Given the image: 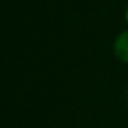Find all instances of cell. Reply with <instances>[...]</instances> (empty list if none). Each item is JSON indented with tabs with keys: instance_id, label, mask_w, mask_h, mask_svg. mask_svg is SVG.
I'll return each instance as SVG.
<instances>
[{
	"instance_id": "3957f363",
	"label": "cell",
	"mask_w": 128,
	"mask_h": 128,
	"mask_svg": "<svg viewBox=\"0 0 128 128\" xmlns=\"http://www.w3.org/2000/svg\"><path fill=\"white\" fill-rule=\"evenodd\" d=\"M127 103H128V88H127Z\"/></svg>"
},
{
	"instance_id": "6da1fadb",
	"label": "cell",
	"mask_w": 128,
	"mask_h": 128,
	"mask_svg": "<svg viewBox=\"0 0 128 128\" xmlns=\"http://www.w3.org/2000/svg\"><path fill=\"white\" fill-rule=\"evenodd\" d=\"M114 55L120 59L121 62L128 64V30L120 33L116 37L113 44Z\"/></svg>"
},
{
	"instance_id": "7a4b0ae2",
	"label": "cell",
	"mask_w": 128,
	"mask_h": 128,
	"mask_svg": "<svg viewBox=\"0 0 128 128\" xmlns=\"http://www.w3.org/2000/svg\"><path fill=\"white\" fill-rule=\"evenodd\" d=\"M124 17H125V21H127V24H128V7H127V10H125V14H124Z\"/></svg>"
}]
</instances>
